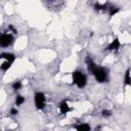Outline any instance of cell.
Masks as SVG:
<instances>
[{
  "mask_svg": "<svg viewBox=\"0 0 131 131\" xmlns=\"http://www.w3.org/2000/svg\"><path fill=\"white\" fill-rule=\"evenodd\" d=\"M72 77H73V82L79 88L85 87V85L87 83V79H86V76L83 73H81L79 71H76V72L73 73Z\"/></svg>",
  "mask_w": 131,
  "mask_h": 131,
  "instance_id": "obj_1",
  "label": "cell"
},
{
  "mask_svg": "<svg viewBox=\"0 0 131 131\" xmlns=\"http://www.w3.org/2000/svg\"><path fill=\"white\" fill-rule=\"evenodd\" d=\"M93 75H94V77H95V80H96L97 82H100V83H104V82H106V81L108 80V74H107V72H106L104 69H102V68H97V69L94 71Z\"/></svg>",
  "mask_w": 131,
  "mask_h": 131,
  "instance_id": "obj_2",
  "label": "cell"
},
{
  "mask_svg": "<svg viewBox=\"0 0 131 131\" xmlns=\"http://www.w3.org/2000/svg\"><path fill=\"white\" fill-rule=\"evenodd\" d=\"M13 37L10 34H2L0 35V46L1 47H8L13 42Z\"/></svg>",
  "mask_w": 131,
  "mask_h": 131,
  "instance_id": "obj_3",
  "label": "cell"
},
{
  "mask_svg": "<svg viewBox=\"0 0 131 131\" xmlns=\"http://www.w3.org/2000/svg\"><path fill=\"white\" fill-rule=\"evenodd\" d=\"M35 105L39 110H43L45 107V95L42 92H37L35 94Z\"/></svg>",
  "mask_w": 131,
  "mask_h": 131,
  "instance_id": "obj_4",
  "label": "cell"
},
{
  "mask_svg": "<svg viewBox=\"0 0 131 131\" xmlns=\"http://www.w3.org/2000/svg\"><path fill=\"white\" fill-rule=\"evenodd\" d=\"M119 47H120V41L118 38H116L115 40H113V42L108 46L107 49L109 51H114V50H118Z\"/></svg>",
  "mask_w": 131,
  "mask_h": 131,
  "instance_id": "obj_5",
  "label": "cell"
},
{
  "mask_svg": "<svg viewBox=\"0 0 131 131\" xmlns=\"http://www.w3.org/2000/svg\"><path fill=\"white\" fill-rule=\"evenodd\" d=\"M1 58H4L5 60H7V61H9V62L12 63L15 60V55L12 54V53H6V52H4V53L0 54V59H1Z\"/></svg>",
  "mask_w": 131,
  "mask_h": 131,
  "instance_id": "obj_6",
  "label": "cell"
},
{
  "mask_svg": "<svg viewBox=\"0 0 131 131\" xmlns=\"http://www.w3.org/2000/svg\"><path fill=\"white\" fill-rule=\"evenodd\" d=\"M59 111H60V114L64 115V114L69 113V112L71 111V109H70V107H69V105H68L67 103L62 102V103L59 105Z\"/></svg>",
  "mask_w": 131,
  "mask_h": 131,
  "instance_id": "obj_7",
  "label": "cell"
},
{
  "mask_svg": "<svg viewBox=\"0 0 131 131\" xmlns=\"http://www.w3.org/2000/svg\"><path fill=\"white\" fill-rule=\"evenodd\" d=\"M75 128H76L77 131H90V129H91L90 126L88 124H86V123L78 124V125L75 126Z\"/></svg>",
  "mask_w": 131,
  "mask_h": 131,
  "instance_id": "obj_8",
  "label": "cell"
},
{
  "mask_svg": "<svg viewBox=\"0 0 131 131\" xmlns=\"http://www.w3.org/2000/svg\"><path fill=\"white\" fill-rule=\"evenodd\" d=\"M87 64H88V71H89L90 73H92V74H93V73H94V71L98 68V67H97V66H96L93 61H90V62H88Z\"/></svg>",
  "mask_w": 131,
  "mask_h": 131,
  "instance_id": "obj_9",
  "label": "cell"
},
{
  "mask_svg": "<svg viewBox=\"0 0 131 131\" xmlns=\"http://www.w3.org/2000/svg\"><path fill=\"white\" fill-rule=\"evenodd\" d=\"M10 66H11V62H9V61H7V60H5L1 66H0V68H1V70L2 71H4V72H6L9 68H10Z\"/></svg>",
  "mask_w": 131,
  "mask_h": 131,
  "instance_id": "obj_10",
  "label": "cell"
},
{
  "mask_svg": "<svg viewBox=\"0 0 131 131\" xmlns=\"http://www.w3.org/2000/svg\"><path fill=\"white\" fill-rule=\"evenodd\" d=\"M125 84L130 86L131 85V79H130V70H127L125 74Z\"/></svg>",
  "mask_w": 131,
  "mask_h": 131,
  "instance_id": "obj_11",
  "label": "cell"
},
{
  "mask_svg": "<svg viewBox=\"0 0 131 131\" xmlns=\"http://www.w3.org/2000/svg\"><path fill=\"white\" fill-rule=\"evenodd\" d=\"M24 103H25V97H23V96H21V95L16 96V98H15V105H16V106H21V105H23Z\"/></svg>",
  "mask_w": 131,
  "mask_h": 131,
  "instance_id": "obj_12",
  "label": "cell"
},
{
  "mask_svg": "<svg viewBox=\"0 0 131 131\" xmlns=\"http://www.w3.org/2000/svg\"><path fill=\"white\" fill-rule=\"evenodd\" d=\"M12 88L14 90H19L20 88H22V83L21 82H14V83L12 84Z\"/></svg>",
  "mask_w": 131,
  "mask_h": 131,
  "instance_id": "obj_13",
  "label": "cell"
},
{
  "mask_svg": "<svg viewBox=\"0 0 131 131\" xmlns=\"http://www.w3.org/2000/svg\"><path fill=\"white\" fill-rule=\"evenodd\" d=\"M119 11V8H115V7H111L110 8V15H114Z\"/></svg>",
  "mask_w": 131,
  "mask_h": 131,
  "instance_id": "obj_14",
  "label": "cell"
},
{
  "mask_svg": "<svg viewBox=\"0 0 131 131\" xmlns=\"http://www.w3.org/2000/svg\"><path fill=\"white\" fill-rule=\"evenodd\" d=\"M102 114H103V116H104V117H110L111 115H112V112L109 111V110H104Z\"/></svg>",
  "mask_w": 131,
  "mask_h": 131,
  "instance_id": "obj_15",
  "label": "cell"
},
{
  "mask_svg": "<svg viewBox=\"0 0 131 131\" xmlns=\"http://www.w3.org/2000/svg\"><path fill=\"white\" fill-rule=\"evenodd\" d=\"M10 114H11V115H16V114H18V110L14 109V108H12V109L10 110Z\"/></svg>",
  "mask_w": 131,
  "mask_h": 131,
  "instance_id": "obj_16",
  "label": "cell"
},
{
  "mask_svg": "<svg viewBox=\"0 0 131 131\" xmlns=\"http://www.w3.org/2000/svg\"><path fill=\"white\" fill-rule=\"evenodd\" d=\"M95 131H101V127H96V129H95Z\"/></svg>",
  "mask_w": 131,
  "mask_h": 131,
  "instance_id": "obj_17",
  "label": "cell"
}]
</instances>
